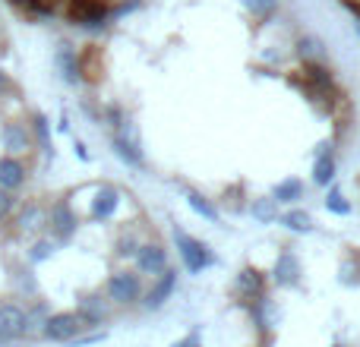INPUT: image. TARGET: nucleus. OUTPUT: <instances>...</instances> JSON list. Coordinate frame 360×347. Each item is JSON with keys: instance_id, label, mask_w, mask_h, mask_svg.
Here are the masks:
<instances>
[{"instance_id": "obj_30", "label": "nucleus", "mask_w": 360, "mask_h": 347, "mask_svg": "<svg viewBox=\"0 0 360 347\" xmlns=\"http://www.w3.org/2000/svg\"><path fill=\"white\" fill-rule=\"evenodd\" d=\"M326 209H329L332 215H348L351 202L342 196V190H329V196H326Z\"/></svg>"}, {"instance_id": "obj_4", "label": "nucleus", "mask_w": 360, "mask_h": 347, "mask_svg": "<svg viewBox=\"0 0 360 347\" xmlns=\"http://www.w3.org/2000/svg\"><path fill=\"white\" fill-rule=\"evenodd\" d=\"M86 332V322H82L76 313H51L41 322V338L54 344H70L73 338H79Z\"/></svg>"}, {"instance_id": "obj_34", "label": "nucleus", "mask_w": 360, "mask_h": 347, "mask_svg": "<svg viewBox=\"0 0 360 347\" xmlns=\"http://www.w3.org/2000/svg\"><path fill=\"white\" fill-rule=\"evenodd\" d=\"M174 347H202V344H199V338L193 335V338H184V341H177Z\"/></svg>"}, {"instance_id": "obj_16", "label": "nucleus", "mask_w": 360, "mask_h": 347, "mask_svg": "<svg viewBox=\"0 0 360 347\" xmlns=\"http://www.w3.org/2000/svg\"><path fill=\"white\" fill-rule=\"evenodd\" d=\"M335 171H338L335 149H332V143L326 139V143H319L316 162H313V180H316V186H329L332 180H335Z\"/></svg>"}, {"instance_id": "obj_35", "label": "nucleus", "mask_w": 360, "mask_h": 347, "mask_svg": "<svg viewBox=\"0 0 360 347\" xmlns=\"http://www.w3.org/2000/svg\"><path fill=\"white\" fill-rule=\"evenodd\" d=\"M76 155H79V162H89V152H86V145L82 143H76Z\"/></svg>"}, {"instance_id": "obj_5", "label": "nucleus", "mask_w": 360, "mask_h": 347, "mask_svg": "<svg viewBox=\"0 0 360 347\" xmlns=\"http://www.w3.org/2000/svg\"><path fill=\"white\" fill-rule=\"evenodd\" d=\"M105 297L114 300L117 306H133L143 297V281L136 272H114L105 284Z\"/></svg>"}, {"instance_id": "obj_36", "label": "nucleus", "mask_w": 360, "mask_h": 347, "mask_svg": "<svg viewBox=\"0 0 360 347\" xmlns=\"http://www.w3.org/2000/svg\"><path fill=\"white\" fill-rule=\"evenodd\" d=\"M335 347H342V344H335Z\"/></svg>"}, {"instance_id": "obj_1", "label": "nucleus", "mask_w": 360, "mask_h": 347, "mask_svg": "<svg viewBox=\"0 0 360 347\" xmlns=\"http://www.w3.org/2000/svg\"><path fill=\"white\" fill-rule=\"evenodd\" d=\"M41 335V322L29 316V310L19 303H0V341L10 344L19 338Z\"/></svg>"}, {"instance_id": "obj_14", "label": "nucleus", "mask_w": 360, "mask_h": 347, "mask_svg": "<svg viewBox=\"0 0 360 347\" xmlns=\"http://www.w3.org/2000/svg\"><path fill=\"white\" fill-rule=\"evenodd\" d=\"M234 294L243 303H256L259 297H266V275L256 272V268H243L234 278Z\"/></svg>"}, {"instance_id": "obj_7", "label": "nucleus", "mask_w": 360, "mask_h": 347, "mask_svg": "<svg viewBox=\"0 0 360 347\" xmlns=\"http://www.w3.org/2000/svg\"><path fill=\"white\" fill-rule=\"evenodd\" d=\"M48 230H51V240L54 243H70L79 230V218H76L73 205L70 202H54L48 209Z\"/></svg>"}, {"instance_id": "obj_24", "label": "nucleus", "mask_w": 360, "mask_h": 347, "mask_svg": "<svg viewBox=\"0 0 360 347\" xmlns=\"http://www.w3.org/2000/svg\"><path fill=\"white\" fill-rule=\"evenodd\" d=\"M79 70H82V82H98L101 79V51L89 48L79 54Z\"/></svg>"}, {"instance_id": "obj_26", "label": "nucleus", "mask_w": 360, "mask_h": 347, "mask_svg": "<svg viewBox=\"0 0 360 347\" xmlns=\"http://www.w3.org/2000/svg\"><path fill=\"white\" fill-rule=\"evenodd\" d=\"M57 253V243L51 240V237H35V240H32V247H29V262L32 266H41V262H48L51 256Z\"/></svg>"}, {"instance_id": "obj_3", "label": "nucleus", "mask_w": 360, "mask_h": 347, "mask_svg": "<svg viewBox=\"0 0 360 347\" xmlns=\"http://www.w3.org/2000/svg\"><path fill=\"white\" fill-rule=\"evenodd\" d=\"M174 243H177V249H180V259H184V266L190 268V275H199V272H205L209 266H215V253H212V249L205 247L202 240L190 237L186 230L174 228Z\"/></svg>"}, {"instance_id": "obj_32", "label": "nucleus", "mask_w": 360, "mask_h": 347, "mask_svg": "<svg viewBox=\"0 0 360 347\" xmlns=\"http://www.w3.org/2000/svg\"><path fill=\"white\" fill-rule=\"evenodd\" d=\"M136 249H139V237H133V234H120L117 237V256L120 259H133Z\"/></svg>"}, {"instance_id": "obj_6", "label": "nucleus", "mask_w": 360, "mask_h": 347, "mask_svg": "<svg viewBox=\"0 0 360 347\" xmlns=\"http://www.w3.org/2000/svg\"><path fill=\"white\" fill-rule=\"evenodd\" d=\"M0 145H4V155H13V158H22L29 155L35 145H32V133H29V124L16 117H6L0 124Z\"/></svg>"}, {"instance_id": "obj_8", "label": "nucleus", "mask_w": 360, "mask_h": 347, "mask_svg": "<svg viewBox=\"0 0 360 347\" xmlns=\"http://www.w3.org/2000/svg\"><path fill=\"white\" fill-rule=\"evenodd\" d=\"M111 145L114 152H117V158L124 164H130V168H146L143 162V149H139V136L133 133V124L127 120L124 126H117V130L111 133Z\"/></svg>"}, {"instance_id": "obj_20", "label": "nucleus", "mask_w": 360, "mask_h": 347, "mask_svg": "<svg viewBox=\"0 0 360 347\" xmlns=\"http://www.w3.org/2000/svg\"><path fill=\"white\" fill-rule=\"evenodd\" d=\"M250 215H253L256 224H272V221H278V218H281V209H278V202H275L272 196H269V199L262 196V199H253Z\"/></svg>"}, {"instance_id": "obj_37", "label": "nucleus", "mask_w": 360, "mask_h": 347, "mask_svg": "<svg viewBox=\"0 0 360 347\" xmlns=\"http://www.w3.org/2000/svg\"><path fill=\"white\" fill-rule=\"evenodd\" d=\"M357 16H360V13H357Z\"/></svg>"}, {"instance_id": "obj_17", "label": "nucleus", "mask_w": 360, "mask_h": 347, "mask_svg": "<svg viewBox=\"0 0 360 347\" xmlns=\"http://www.w3.org/2000/svg\"><path fill=\"white\" fill-rule=\"evenodd\" d=\"M272 281L281 284V287H297L300 284V262L291 249L278 253V259H275V266H272Z\"/></svg>"}, {"instance_id": "obj_13", "label": "nucleus", "mask_w": 360, "mask_h": 347, "mask_svg": "<svg viewBox=\"0 0 360 347\" xmlns=\"http://www.w3.org/2000/svg\"><path fill=\"white\" fill-rule=\"evenodd\" d=\"M133 259H136L143 275H162L165 268H168V249H165L162 243H139Z\"/></svg>"}, {"instance_id": "obj_23", "label": "nucleus", "mask_w": 360, "mask_h": 347, "mask_svg": "<svg viewBox=\"0 0 360 347\" xmlns=\"http://www.w3.org/2000/svg\"><path fill=\"white\" fill-rule=\"evenodd\" d=\"M300 196H304V183H300L297 177L281 180V183H275V190H272V199L278 205H291V202H297Z\"/></svg>"}, {"instance_id": "obj_2", "label": "nucleus", "mask_w": 360, "mask_h": 347, "mask_svg": "<svg viewBox=\"0 0 360 347\" xmlns=\"http://www.w3.org/2000/svg\"><path fill=\"white\" fill-rule=\"evenodd\" d=\"M63 16H67L73 25L101 32L108 22H111V4H105V0H70Z\"/></svg>"}, {"instance_id": "obj_25", "label": "nucleus", "mask_w": 360, "mask_h": 347, "mask_svg": "<svg viewBox=\"0 0 360 347\" xmlns=\"http://www.w3.org/2000/svg\"><path fill=\"white\" fill-rule=\"evenodd\" d=\"M281 224H285L291 234H310L313 230V218H310V211H304V209H291V211H285V215L278 218Z\"/></svg>"}, {"instance_id": "obj_27", "label": "nucleus", "mask_w": 360, "mask_h": 347, "mask_svg": "<svg viewBox=\"0 0 360 347\" xmlns=\"http://www.w3.org/2000/svg\"><path fill=\"white\" fill-rule=\"evenodd\" d=\"M338 281L348 287H357L360 284V259H345L338 266Z\"/></svg>"}, {"instance_id": "obj_29", "label": "nucleus", "mask_w": 360, "mask_h": 347, "mask_svg": "<svg viewBox=\"0 0 360 347\" xmlns=\"http://www.w3.org/2000/svg\"><path fill=\"white\" fill-rule=\"evenodd\" d=\"M240 4L247 6L256 19H269L275 13V4H278V0H240Z\"/></svg>"}, {"instance_id": "obj_22", "label": "nucleus", "mask_w": 360, "mask_h": 347, "mask_svg": "<svg viewBox=\"0 0 360 347\" xmlns=\"http://www.w3.org/2000/svg\"><path fill=\"white\" fill-rule=\"evenodd\" d=\"M297 57L304 63H326V44L316 35H304L297 41Z\"/></svg>"}, {"instance_id": "obj_21", "label": "nucleus", "mask_w": 360, "mask_h": 347, "mask_svg": "<svg viewBox=\"0 0 360 347\" xmlns=\"http://www.w3.org/2000/svg\"><path fill=\"white\" fill-rule=\"evenodd\" d=\"M184 196H186V205H190L199 218H205V221H218V205L212 202L209 196H202L199 190H186Z\"/></svg>"}, {"instance_id": "obj_11", "label": "nucleus", "mask_w": 360, "mask_h": 347, "mask_svg": "<svg viewBox=\"0 0 360 347\" xmlns=\"http://www.w3.org/2000/svg\"><path fill=\"white\" fill-rule=\"evenodd\" d=\"M174 287H177V272H174V268H165V272L158 275V281L149 287V291H143V297H139V300H143L146 310H162V306L171 300Z\"/></svg>"}, {"instance_id": "obj_19", "label": "nucleus", "mask_w": 360, "mask_h": 347, "mask_svg": "<svg viewBox=\"0 0 360 347\" xmlns=\"http://www.w3.org/2000/svg\"><path fill=\"white\" fill-rule=\"evenodd\" d=\"M117 205H120L117 186H98V192L92 199V218L95 221H108V218L117 215Z\"/></svg>"}, {"instance_id": "obj_10", "label": "nucleus", "mask_w": 360, "mask_h": 347, "mask_svg": "<svg viewBox=\"0 0 360 347\" xmlns=\"http://www.w3.org/2000/svg\"><path fill=\"white\" fill-rule=\"evenodd\" d=\"M54 67L60 73V79L67 86H79L82 82V70H79V51L73 48L70 41H60L54 51Z\"/></svg>"}, {"instance_id": "obj_31", "label": "nucleus", "mask_w": 360, "mask_h": 347, "mask_svg": "<svg viewBox=\"0 0 360 347\" xmlns=\"http://www.w3.org/2000/svg\"><path fill=\"white\" fill-rule=\"evenodd\" d=\"M6 101H19V86L0 70V107H6Z\"/></svg>"}, {"instance_id": "obj_9", "label": "nucleus", "mask_w": 360, "mask_h": 347, "mask_svg": "<svg viewBox=\"0 0 360 347\" xmlns=\"http://www.w3.org/2000/svg\"><path fill=\"white\" fill-rule=\"evenodd\" d=\"M13 224H16L19 234L38 237L44 228H48V209H44L41 202H25V205H19V209H16Z\"/></svg>"}, {"instance_id": "obj_15", "label": "nucleus", "mask_w": 360, "mask_h": 347, "mask_svg": "<svg viewBox=\"0 0 360 347\" xmlns=\"http://www.w3.org/2000/svg\"><path fill=\"white\" fill-rule=\"evenodd\" d=\"M29 180V168H25L22 158H13V155H4L0 158V190L6 192H19Z\"/></svg>"}, {"instance_id": "obj_12", "label": "nucleus", "mask_w": 360, "mask_h": 347, "mask_svg": "<svg viewBox=\"0 0 360 347\" xmlns=\"http://www.w3.org/2000/svg\"><path fill=\"white\" fill-rule=\"evenodd\" d=\"M76 316L86 322V329H95V325L108 322V316H111V300L101 297V294H86V297L79 300V306H76Z\"/></svg>"}, {"instance_id": "obj_33", "label": "nucleus", "mask_w": 360, "mask_h": 347, "mask_svg": "<svg viewBox=\"0 0 360 347\" xmlns=\"http://www.w3.org/2000/svg\"><path fill=\"white\" fill-rule=\"evenodd\" d=\"M16 287H19V291H25V294H35V291H38V284H35V278H32L29 268L16 272Z\"/></svg>"}, {"instance_id": "obj_18", "label": "nucleus", "mask_w": 360, "mask_h": 347, "mask_svg": "<svg viewBox=\"0 0 360 347\" xmlns=\"http://www.w3.org/2000/svg\"><path fill=\"white\" fill-rule=\"evenodd\" d=\"M29 133H32V145H38L44 158H54V139H51V120L41 111H35L29 117Z\"/></svg>"}, {"instance_id": "obj_28", "label": "nucleus", "mask_w": 360, "mask_h": 347, "mask_svg": "<svg viewBox=\"0 0 360 347\" xmlns=\"http://www.w3.org/2000/svg\"><path fill=\"white\" fill-rule=\"evenodd\" d=\"M16 209H19V199H16V192H6V190H0V228L13 221V215H16Z\"/></svg>"}]
</instances>
